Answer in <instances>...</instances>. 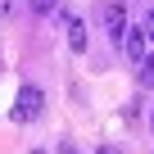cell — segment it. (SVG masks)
Masks as SVG:
<instances>
[{
  "instance_id": "obj_6",
  "label": "cell",
  "mask_w": 154,
  "mask_h": 154,
  "mask_svg": "<svg viewBox=\"0 0 154 154\" xmlns=\"http://www.w3.org/2000/svg\"><path fill=\"white\" fill-rule=\"evenodd\" d=\"M32 5V14H50V9H59V0H27Z\"/></svg>"
},
{
  "instance_id": "obj_4",
  "label": "cell",
  "mask_w": 154,
  "mask_h": 154,
  "mask_svg": "<svg viewBox=\"0 0 154 154\" xmlns=\"http://www.w3.org/2000/svg\"><path fill=\"white\" fill-rule=\"evenodd\" d=\"M68 50L72 54H86V23L82 18H68Z\"/></svg>"
},
{
  "instance_id": "obj_9",
  "label": "cell",
  "mask_w": 154,
  "mask_h": 154,
  "mask_svg": "<svg viewBox=\"0 0 154 154\" xmlns=\"http://www.w3.org/2000/svg\"><path fill=\"white\" fill-rule=\"evenodd\" d=\"M95 154H122V149H118V145H100Z\"/></svg>"
},
{
  "instance_id": "obj_13",
  "label": "cell",
  "mask_w": 154,
  "mask_h": 154,
  "mask_svg": "<svg viewBox=\"0 0 154 154\" xmlns=\"http://www.w3.org/2000/svg\"><path fill=\"white\" fill-rule=\"evenodd\" d=\"M32 154H45V149H32Z\"/></svg>"
},
{
  "instance_id": "obj_1",
  "label": "cell",
  "mask_w": 154,
  "mask_h": 154,
  "mask_svg": "<svg viewBox=\"0 0 154 154\" xmlns=\"http://www.w3.org/2000/svg\"><path fill=\"white\" fill-rule=\"evenodd\" d=\"M41 109H45V91L41 86H18V100H14V122H36L41 118Z\"/></svg>"
},
{
  "instance_id": "obj_2",
  "label": "cell",
  "mask_w": 154,
  "mask_h": 154,
  "mask_svg": "<svg viewBox=\"0 0 154 154\" xmlns=\"http://www.w3.org/2000/svg\"><path fill=\"white\" fill-rule=\"evenodd\" d=\"M100 18H104V32H109L113 41H122V32H127V5H122V0H109Z\"/></svg>"
},
{
  "instance_id": "obj_5",
  "label": "cell",
  "mask_w": 154,
  "mask_h": 154,
  "mask_svg": "<svg viewBox=\"0 0 154 154\" xmlns=\"http://www.w3.org/2000/svg\"><path fill=\"white\" fill-rule=\"evenodd\" d=\"M136 86H140V91H154V54H145V59L136 63Z\"/></svg>"
},
{
  "instance_id": "obj_11",
  "label": "cell",
  "mask_w": 154,
  "mask_h": 154,
  "mask_svg": "<svg viewBox=\"0 0 154 154\" xmlns=\"http://www.w3.org/2000/svg\"><path fill=\"white\" fill-rule=\"evenodd\" d=\"M149 131H154V109H149Z\"/></svg>"
},
{
  "instance_id": "obj_12",
  "label": "cell",
  "mask_w": 154,
  "mask_h": 154,
  "mask_svg": "<svg viewBox=\"0 0 154 154\" xmlns=\"http://www.w3.org/2000/svg\"><path fill=\"white\" fill-rule=\"evenodd\" d=\"M0 72H5V59H0Z\"/></svg>"
},
{
  "instance_id": "obj_3",
  "label": "cell",
  "mask_w": 154,
  "mask_h": 154,
  "mask_svg": "<svg viewBox=\"0 0 154 154\" xmlns=\"http://www.w3.org/2000/svg\"><path fill=\"white\" fill-rule=\"evenodd\" d=\"M145 41H149V32H145V27H127L118 45H122V54H127L131 63H140V59H145Z\"/></svg>"
},
{
  "instance_id": "obj_8",
  "label": "cell",
  "mask_w": 154,
  "mask_h": 154,
  "mask_svg": "<svg viewBox=\"0 0 154 154\" xmlns=\"http://www.w3.org/2000/svg\"><path fill=\"white\" fill-rule=\"evenodd\" d=\"M145 32H149V41H154V9L145 14Z\"/></svg>"
},
{
  "instance_id": "obj_10",
  "label": "cell",
  "mask_w": 154,
  "mask_h": 154,
  "mask_svg": "<svg viewBox=\"0 0 154 154\" xmlns=\"http://www.w3.org/2000/svg\"><path fill=\"white\" fill-rule=\"evenodd\" d=\"M59 154H77V145H68V140H63V145H59Z\"/></svg>"
},
{
  "instance_id": "obj_7",
  "label": "cell",
  "mask_w": 154,
  "mask_h": 154,
  "mask_svg": "<svg viewBox=\"0 0 154 154\" xmlns=\"http://www.w3.org/2000/svg\"><path fill=\"white\" fill-rule=\"evenodd\" d=\"M9 14H14V0H0V23H5Z\"/></svg>"
}]
</instances>
